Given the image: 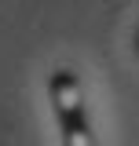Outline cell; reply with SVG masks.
Here are the masks:
<instances>
[{
  "label": "cell",
  "mask_w": 139,
  "mask_h": 146,
  "mask_svg": "<svg viewBox=\"0 0 139 146\" xmlns=\"http://www.w3.org/2000/svg\"><path fill=\"white\" fill-rule=\"evenodd\" d=\"M48 99H51V110H55L62 146H95V131H92L88 106H84V88H81L77 73L55 70L48 77Z\"/></svg>",
  "instance_id": "1"
}]
</instances>
